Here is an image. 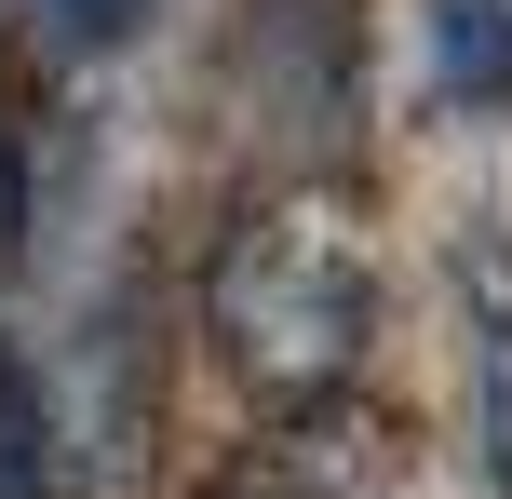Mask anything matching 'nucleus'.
I'll return each instance as SVG.
<instances>
[{"instance_id": "1", "label": "nucleus", "mask_w": 512, "mask_h": 499, "mask_svg": "<svg viewBox=\"0 0 512 499\" xmlns=\"http://www.w3.org/2000/svg\"><path fill=\"white\" fill-rule=\"evenodd\" d=\"M216 351L256 378L270 405H324L351 392L364 338H378V257L351 243V216L324 203H270L216 243V284H203Z\"/></svg>"}, {"instance_id": "6", "label": "nucleus", "mask_w": 512, "mask_h": 499, "mask_svg": "<svg viewBox=\"0 0 512 499\" xmlns=\"http://www.w3.org/2000/svg\"><path fill=\"white\" fill-rule=\"evenodd\" d=\"M0 499H54V405L14 351H0Z\"/></svg>"}, {"instance_id": "7", "label": "nucleus", "mask_w": 512, "mask_h": 499, "mask_svg": "<svg viewBox=\"0 0 512 499\" xmlns=\"http://www.w3.org/2000/svg\"><path fill=\"white\" fill-rule=\"evenodd\" d=\"M41 27L95 54V41H135V27H149V0H41Z\"/></svg>"}, {"instance_id": "3", "label": "nucleus", "mask_w": 512, "mask_h": 499, "mask_svg": "<svg viewBox=\"0 0 512 499\" xmlns=\"http://www.w3.org/2000/svg\"><path fill=\"white\" fill-rule=\"evenodd\" d=\"M364 486H378V432H364V419H324V405H297V419L256 432V446H243L203 499H364Z\"/></svg>"}, {"instance_id": "4", "label": "nucleus", "mask_w": 512, "mask_h": 499, "mask_svg": "<svg viewBox=\"0 0 512 499\" xmlns=\"http://www.w3.org/2000/svg\"><path fill=\"white\" fill-rule=\"evenodd\" d=\"M418 68H432V108H486L512 95V0H418Z\"/></svg>"}, {"instance_id": "8", "label": "nucleus", "mask_w": 512, "mask_h": 499, "mask_svg": "<svg viewBox=\"0 0 512 499\" xmlns=\"http://www.w3.org/2000/svg\"><path fill=\"white\" fill-rule=\"evenodd\" d=\"M14 230H27V162H14V122H0V257H14Z\"/></svg>"}, {"instance_id": "5", "label": "nucleus", "mask_w": 512, "mask_h": 499, "mask_svg": "<svg viewBox=\"0 0 512 499\" xmlns=\"http://www.w3.org/2000/svg\"><path fill=\"white\" fill-rule=\"evenodd\" d=\"M472 378H486V486L512 499V284H499V257H472Z\"/></svg>"}, {"instance_id": "2", "label": "nucleus", "mask_w": 512, "mask_h": 499, "mask_svg": "<svg viewBox=\"0 0 512 499\" xmlns=\"http://www.w3.org/2000/svg\"><path fill=\"white\" fill-rule=\"evenodd\" d=\"M230 95L283 162H351L364 0H230Z\"/></svg>"}]
</instances>
